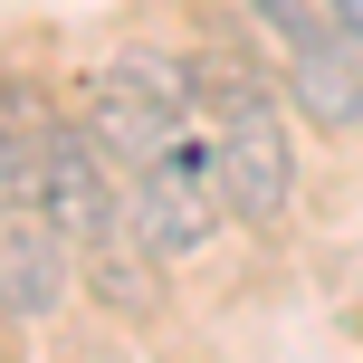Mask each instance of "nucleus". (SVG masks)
<instances>
[{
	"instance_id": "obj_1",
	"label": "nucleus",
	"mask_w": 363,
	"mask_h": 363,
	"mask_svg": "<svg viewBox=\"0 0 363 363\" xmlns=\"http://www.w3.org/2000/svg\"><path fill=\"white\" fill-rule=\"evenodd\" d=\"M125 230L144 239L153 258H201L220 230H230V201H220V172H211V125H182L144 172H125Z\"/></svg>"
},
{
	"instance_id": "obj_2",
	"label": "nucleus",
	"mask_w": 363,
	"mask_h": 363,
	"mask_svg": "<svg viewBox=\"0 0 363 363\" xmlns=\"http://www.w3.org/2000/svg\"><path fill=\"white\" fill-rule=\"evenodd\" d=\"M38 211H48L77 249L106 239V230H125V172L96 153V134L77 125L67 106L38 115Z\"/></svg>"
},
{
	"instance_id": "obj_3",
	"label": "nucleus",
	"mask_w": 363,
	"mask_h": 363,
	"mask_svg": "<svg viewBox=\"0 0 363 363\" xmlns=\"http://www.w3.org/2000/svg\"><path fill=\"white\" fill-rule=\"evenodd\" d=\"M77 306V239L48 211H0V325H57Z\"/></svg>"
},
{
	"instance_id": "obj_4",
	"label": "nucleus",
	"mask_w": 363,
	"mask_h": 363,
	"mask_svg": "<svg viewBox=\"0 0 363 363\" xmlns=\"http://www.w3.org/2000/svg\"><path fill=\"white\" fill-rule=\"evenodd\" d=\"M67 115H77V125L96 134V153H106L115 172H144L153 153H163L172 134L191 125L182 106H163V96H144L134 77H115V67H86V77H77V86H67Z\"/></svg>"
},
{
	"instance_id": "obj_5",
	"label": "nucleus",
	"mask_w": 363,
	"mask_h": 363,
	"mask_svg": "<svg viewBox=\"0 0 363 363\" xmlns=\"http://www.w3.org/2000/svg\"><path fill=\"white\" fill-rule=\"evenodd\" d=\"M277 96H287V115H306L315 134H363V57L345 38H315V48L277 57Z\"/></svg>"
},
{
	"instance_id": "obj_6",
	"label": "nucleus",
	"mask_w": 363,
	"mask_h": 363,
	"mask_svg": "<svg viewBox=\"0 0 363 363\" xmlns=\"http://www.w3.org/2000/svg\"><path fill=\"white\" fill-rule=\"evenodd\" d=\"M77 296H96V306L125 315V325H153V315H163V258L134 230H106V239L77 249Z\"/></svg>"
},
{
	"instance_id": "obj_7",
	"label": "nucleus",
	"mask_w": 363,
	"mask_h": 363,
	"mask_svg": "<svg viewBox=\"0 0 363 363\" xmlns=\"http://www.w3.org/2000/svg\"><path fill=\"white\" fill-rule=\"evenodd\" d=\"M0 211H38V125L0 106Z\"/></svg>"
},
{
	"instance_id": "obj_8",
	"label": "nucleus",
	"mask_w": 363,
	"mask_h": 363,
	"mask_svg": "<svg viewBox=\"0 0 363 363\" xmlns=\"http://www.w3.org/2000/svg\"><path fill=\"white\" fill-rule=\"evenodd\" d=\"M325 10H335V29H345V48L363 57V0H325Z\"/></svg>"
}]
</instances>
